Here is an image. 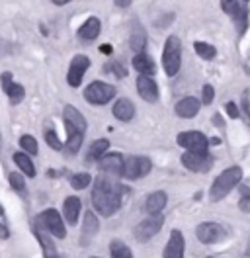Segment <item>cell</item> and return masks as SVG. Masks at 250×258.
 <instances>
[{
    "label": "cell",
    "instance_id": "1",
    "mask_svg": "<svg viewBox=\"0 0 250 258\" xmlns=\"http://www.w3.org/2000/svg\"><path fill=\"white\" fill-rule=\"evenodd\" d=\"M125 192L127 190L115 180V176H108V174L106 176H98L94 180L92 196H90L94 210L98 211L100 215H104V217L115 215L121 208Z\"/></svg>",
    "mask_w": 250,
    "mask_h": 258
},
{
    "label": "cell",
    "instance_id": "2",
    "mask_svg": "<svg viewBox=\"0 0 250 258\" xmlns=\"http://www.w3.org/2000/svg\"><path fill=\"white\" fill-rule=\"evenodd\" d=\"M242 180V168L240 166H229L225 168L213 182L211 190H209V200L211 202H221L223 198H227V194L233 192L234 188L240 184Z\"/></svg>",
    "mask_w": 250,
    "mask_h": 258
},
{
    "label": "cell",
    "instance_id": "3",
    "mask_svg": "<svg viewBox=\"0 0 250 258\" xmlns=\"http://www.w3.org/2000/svg\"><path fill=\"white\" fill-rule=\"evenodd\" d=\"M162 67L168 77H176L182 67V41L178 35H170L162 51Z\"/></svg>",
    "mask_w": 250,
    "mask_h": 258
},
{
    "label": "cell",
    "instance_id": "4",
    "mask_svg": "<svg viewBox=\"0 0 250 258\" xmlns=\"http://www.w3.org/2000/svg\"><path fill=\"white\" fill-rule=\"evenodd\" d=\"M113 96H115V86L102 81H94L84 90V100L88 104H94V106H104Z\"/></svg>",
    "mask_w": 250,
    "mask_h": 258
},
{
    "label": "cell",
    "instance_id": "5",
    "mask_svg": "<svg viewBox=\"0 0 250 258\" xmlns=\"http://www.w3.org/2000/svg\"><path fill=\"white\" fill-rule=\"evenodd\" d=\"M153 168V162L147 157H129L123 162V172L121 178L127 180H137V178H145Z\"/></svg>",
    "mask_w": 250,
    "mask_h": 258
},
{
    "label": "cell",
    "instance_id": "6",
    "mask_svg": "<svg viewBox=\"0 0 250 258\" xmlns=\"http://www.w3.org/2000/svg\"><path fill=\"white\" fill-rule=\"evenodd\" d=\"M178 145L190 153H207L209 151V139L200 131H184L176 137Z\"/></svg>",
    "mask_w": 250,
    "mask_h": 258
},
{
    "label": "cell",
    "instance_id": "7",
    "mask_svg": "<svg viewBox=\"0 0 250 258\" xmlns=\"http://www.w3.org/2000/svg\"><path fill=\"white\" fill-rule=\"evenodd\" d=\"M196 235H198L200 242H203V244H213V242L223 241L227 237V229L215 223V221H203L196 229Z\"/></svg>",
    "mask_w": 250,
    "mask_h": 258
},
{
    "label": "cell",
    "instance_id": "8",
    "mask_svg": "<svg viewBox=\"0 0 250 258\" xmlns=\"http://www.w3.org/2000/svg\"><path fill=\"white\" fill-rule=\"evenodd\" d=\"M182 164L192 172H209L213 168V157L209 153H190L182 155Z\"/></svg>",
    "mask_w": 250,
    "mask_h": 258
},
{
    "label": "cell",
    "instance_id": "9",
    "mask_svg": "<svg viewBox=\"0 0 250 258\" xmlns=\"http://www.w3.org/2000/svg\"><path fill=\"white\" fill-rule=\"evenodd\" d=\"M162 225H164V217L160 213L158 215H151V217H147L145 221H141L139 225L135 227V239L141 242L151 241L156 233L162 229Z\"/></svg>",
    "mask_w": 250,
    "mask_h": 258
},
{
    "label": "cell",
    "instance_id": "10",
    "mask_svg": "<svg viewBox=\"0 0 250 258\" xmlns=\"http://www.w3.org/2000/svg\"><path fill=\"white\" fill-rule=\"evenodd\" d=\"M37 219L43 223V227L55 239H65L67 237V229H65V223H62V217L57 210L43 211L41 215H37Z\"/></svg>",
    "mask_w": 250,
    "mask_h": 258
},
{
    "label": "cell",
    "instance_id": "11",
    "mask_svg": "<svg viewBox=\"0 0 250 258\" xmlns=\"http://www.w3.org/2000/svg\"><path fill=\"white\" fill-rule=\"evenodd\" d=\"M88 67H90V59H88L86 55H77V57L71 61V67H69V75H67L69 86L78 88V86L82 84V79H84Z\"/></svg>",
    "mask_w": 250,
    "mask_h": 258
},
{
    "label": "cell",
    "instance_id": "12",
    "mask_svg": "<svg viewBox=\"0 0 250 258\" xmlns=\"http://www.w3.org/2000/svg\"><path fill=\"white\" fill-rule=\"evenodd\" d=\"M123 155H119V153H106L100 161H98V166H100V170L104 172V174H108V176H121V172H123Z\"/></svg>",
    "mask_w": 250,
    "mask_h": 258
},
{
    "label": "cell",
    "instance_id": "13",
    "mask_svg": "<svg viewBox=\"0 0 250 258\" xmlns=\"http://www.w3.org/2000/svg\"><path fill=\"white\" fill-rule=\"evenodd\" d=\"M33 235H35V239L39 241V244H41V250H43V256L45 258H57V248H55V242L49 239V231H47L45 227H43V223L35 217V221H33Z\"/></svg>",
    "mask_w": 250,
    "mask_h": 258
},
{
    "label": "cell",
    "instance_id": "14",
    "mask_svg": "<svg viewBox=\"0 0 250 258\" xmlns=\"http://www.w3.org/2000/svg\"><path fill=\"white\" fill-rule=\"evenodd\" d=\"M184 250H186L184 235H182V231L174 229L170 233V239L166 242V246H164L162 258H184Z\"/></svg>",
    "mask_w": 250,
    "mask_h": 258
},
{
    "label": "cell",
    "instance_id": "15",
    "mask_svg": "<svg viewBox=\"0 0 250 258\" xmlns=\"http://www.w3.org/2000/svg\"><path fill=\"white\" fill-rule=\"evenodd\" d=\"M0 82H2V90L6 92V96L10 98V104H20V102L24 100L26 90H24V86H22V84L14 82V79H12V75H10V73H2Z\"/></svg>",
    "mask_w": 250,
    "mask_h": 258
},
{
    "label": "cell",
    "instance_id": "16",
    "mask_svg": "<svg viewBox=\"0 0 250 258\" xmlns=\"http://www.w3.org/2000/svg\"><path fill=\"white\" fill-rule=\"evenodd\" d=\"M137 92H139V96L145 100V102H156L158 100V86H156V82L151 79V77H147V75H139V79H137Z\"/></svg>",
    "mask_w": 250,
    "mask_h": 258
},
{
    "label": "cell",
    "instance_id": "17",
    "mask_svg": "<svg viewBox=\"0 0 250 258\" xmlns=\"http://www.w3.org/2000/svg\"><path fill=\"white\" fill-rule=\"evenodd\" d=\"M200 106H202V102L198 100V98L194 96H186L182 98L178 104H176V115L178 117H184V119H192V117H196L198 112H200Z\"/></svg>",
    "mask_w": 250,
    "mask_h": 258
},
{
    "label": "cell",
    "instance_id": "18",
    "mask_svg": "<svg viewBox=\"0 0 250 258\" xmlns=\"http://www.w3.org/2000/svg\"><path fill=\"white\" fill-rule=\"evenodd\" d=\"M65 127H67V141L62 145V151H67L69 155H75V153H78V149L84 141V131L73 127L69 123H65Z\"/></svg>",
    "mask_w": 250,
    "mask_h": 258
},
{
    "label": "cell",
    "instance_id": "19",
    "mask_svg": "<svg viewBox=\"0 0 250 258\" xmlns=\"http://www.w3.org/2000/svg\"><path fill=\"white\" fill-rule=\"evenodd\" d=\"M129 45H131L133 51H137V53H143L145 47H147V32H145V28L141 26V22H137V20H133V24H131Z\"/></svg>",
    "mask_w": 250,
    "mask_h": 258
},
{
    "label": "cell",
    "instance_id": "20",
    "mask_svg": "<svg viewBox=\"0 0 250 258\" xmlns=\"http://www.w3.org/2000/svg\"><path fill=\"white\" fill-rule=\"evenodd\" d=\"M111 113H113V117L119 119V121H129V119H133V115H135V106H133L131 100L119 98V100L113 104Z\"/></svg>",
    "mask_w": 250,
    "mask_h": 258
},
{
    "label": "cell",
    "instance_id": "21",
    "mask_svg": "<svg viewBox=\"0 0 250 258\" xmlns=\"http://www.w3.org/2000/svg\"><path fill=\"white\" fill-rule=\"evenodd\" d=\"M80 210H82V202L78 200L77 196H69V198L65 200V204H62V215H65V219H67L71 225H77Z\"/></svg>",
    "mask_w": 250,
    "mask_h": 258
},
{
    "label": "cell",
    "instance_id": "22",
    "mask_svg": "<svg viewBox=\"0 0 250 258\" xmlns=\"http://www.w3.org/2000/svg\"><path fill=\"white\" fill-rule=\"evenodd\" d=\"M62 119H65V123H69V125H73V127H77V129H80V131H84V133H86V127H88L86 117L78 112L75 106H67V108H65V112H62Z\"/></svg>",
    "mask_w": 250,
    "mask_h": 258
},
{
    "label": "cell",
    "instance_id": "23",
    "mask_svg": "<svg viewBox=\"0 0 250 258\" xmlns=\"http://www.w3.org/2000/svg\"><path fill=\"white\" fill-rule=\"evenodd\" d=\"M166 202H168V196L164 192H153L149 198H147V202H145V210L149 211L151 215H158L160 211L166 208Z\"/></svg>",
    "mask_w": 250,
    "mask_h": 258
},
{
    "label": "cell",
    "instance_id": "24",
    "mask_svg": "<svg viewBox=\"0 0 250 258\" xmlns=\"http://www.w3.org/2000/svg\"><path fill=\"white\" fill-rule=\"evenodd\" d=\"M100 30H102V24L98 18H88L80 28H78V37L86 39V41H92L100 35Z\"/></svg>",
    "mask_w": 250,
    "mask_h": 258
},
{
    "label": "cell",
    "instance_id": "25",
    "mask_svg": "<svg viewBox=\"0 0 250 258\" xmlns=\"http://www.w3.org/2000/svg\"><path fill=\"white\" fill-rule=\"evenodd\" d=\"M133 69H135L139 75H147V77H151V75H155L156 64H155V61L147 55V53H137V55L133 57Z\"/></svg>",
    "mask_w": 250,
    "mask_h": 258
},
{
    "label": "cell",
    "instance_id": "26",
    "mask_svg": "<svg viewBox=\"0 0 250 258\" xmlns=\"http://www.w3.org/2000/svg\"><path fill=\"white\" fill-rule=\"evenodd\" d=\"M231 18H233L234 26H236L238 35H242V33L248 30V8H246V4L240 2V4L236 6V10L231 14Z\"/></svg>",
    "mask_w": 250,
    "mask_h": 258
},
{
    "label": "cell",
    "instance_id": "27",
    "mask_svg": "<svg viewBox=\"0 0 250 258\" xmlns=\"http://www.w3.org/2000/svg\"><path fill=\"white\" fill-rule=\"evenodd\" d=\"M14 162H16V166H18L26 176H31V178L35 176V166H33V162H31L30 155H26V153H16Z\"/></svg>",
    "mask_w": 250,
    "mask_h": 258
},
{
    "label": "cell",
    "instance_id": "28",
    "mask_svg": "<svg viewBox=\"0 0 250 258\" xmlns=\"http://www.w3.org/2000/svg\"><path fill=\"white\" fill-rule=\"evenodd\" d=\"M109 149V141L108 139H98V141H94L92 147H90V151H88V161L94 162V161H100L106 153H108Z\"/></svg>",
    "mask_w": 250,
    "mask_h": 258
},
{
    "label": "cell",
    "instance_id": "29",
    "mask_svg": "<svg viewBox=\"0 0 250 258\" xmlns=\"http://www.w3.org/2000/svg\"><path fill=\"white\" fill-rule=\"evenodd\" d=\"M109 254H111V258H133L131 248L121 241H111V244H109Z\"/></svg>",
    "mask_w": 250,
    "mask_h": 258
},
{
    "label": "cell",
    "instance_id": "30",
    "mask_svg": "<svg viewBox=\"0 0 250 258\" xmlns=\"http://www.w3.org/2000/svg\"><path fill=\"white\" fill-rule=\"evenodd\" d=\"M98 217L94 215V211H88L86 215H84V223H82V233H84V237H92L98 233Z\"/></svg>",
    "mask_w": 250,
    "mask_h": 258
},
{
    "label": "cell",
    "instance_id": "31",
    "mask_svg": "<svg viewBox=\"0 0 250 258\" xmlns=\"http://www.w3.org/2000/svg\"><path fill=\"white\" fill-rule=\"evenodd\" d=\"M194 49H196V53L205 59V61H211V59H215V55H217V49L213 47V45H209V43H205V41H196L194 43Z\"/></svg>",
    "mask_w": 250,
    "mask_h": 258
},
{
    "label": "cell",
    "instance_id": "32",
    "mask_svg": "<svg viewBox=\"0 0 250 258\" xmlns=\"http://www.w3.org/2000/svg\"><path fill=\"white\" fill-rule=\"evenodd\" d=\"M92 184V176L88 174V172H78L75 176L71 178V186L75 188V190H84V188H88Z\"/></svg>",
    "mask_w": 250,
    "mask_h": 258
},
{
    "label": "cell",
    "instance_id": "33",
    "mask_svg": "<svg viewBox=\"0 0 250 258\" xmlns=\"http://www.w3.org/2000/svg\"><path fill=\"white\" fill-rule=\"evenodd\" d=\"M20 145H22V149H24L28 155H37V153H39L37 141H35V137H31V135H22V137H20Z\"/></svg>",
    "mask_w": 250,
    "mask_h": 258
},
{
    "label": "cell",
    "instance_id": "34",
    "mask_svg": "<svg viewBox=\"0 0 250 258\" xmlns=\"http://www.w3.org/2000/svg\"><path fill=\"white\" fill-rule=\"evenodd\" d=\"M45 141H47V145L51 147L53 151H62L61 139L57 137V133H55V129H53V127L45 129Z\"/></svg>",
    "mask_w": 250,
    "mask_h": 258
},
{
    "label": "cell",
    "instance_id": "35",
    "mask_svg": "<svg viewBox=\"0 0 250 258\" xmlns=\"http://www.w3.org/2000/svg\"><path fill=\"white\" fill-rule=\"evenodd\" d=\"M8 182H10V186L14 188L16 192L20 194H26V180L22 174H18V172H12L10 176H8Z\"/></svg>",
    "mask_w": 250,
    "mask_h": 258
},
{
    "label": "cell",
    "instance_id": "36",
    "mask_svg": "<svg viewBox=\"0 0 250 258\" xmlns=\"http://www.w3.org/2000/svg\"><path fill=\"white\" fill-rule=\"evenodd\" d=\"M104 71H106V73H113L117 79H125V77H127L125 67H121L119 63H108L106 67H104Z\"/></svg>",
    "mask_w": 250,
    "mask_h": 258
},
{
    "label": "cell",
    "instance_id": "37",
    "mask_svg": "<svg viewBox=\"0 0 250 258\" xmlns=\"http://www.w3.org/2000/svg\"><path fill=\"white\" fill-rule=\"evenodd\" d=\"M213 98H215V88H213L211 84H205L202 88V104L209 106V104L213 102Z\"/></svg>",
    "mask_w": 250,
    "mask_h": 258
},
{
    "label": "cell",
    "instance_id": "38",
    "mask_svg": "<svg viewBox=\"0 0 250 258\" xmlns=\"http://www.w3.org/2000/svg\"><path fill=\"white\" fill-rule=\"evenodd\" d=\"M240 108H242V115L246 117V121L250 123V90H244V92H242Z\"/></svg>",
    "mask_w": 250,
    "mask_h": 258
},
{
    "label": "cell",
    "instance_id": "39",
    "mask_svg": "<svg viewBox=\"0 0 250 258\" xmlns=\"http://www.w3.org/2000/svg\"><path fill=\"white\" fill-rule=\"evenodd\" d=\"M225 110L229 113V117H233V119H236V117L240 115V112H238V108H236L234 102H227V104H225Z\"/></svg>",
    "mask_w": 250,
    "mask_h": 258
},
{
    "label": "cell",
    "instance_id": "40",
    "mask_svg": "<svg viewBox=\"0 0 250 258\" xmlns=\"http://www.w3.org/2000/svg\"><path fill=\"white\" fill-rule=\"evenodd\" d=\"M238 208H240L242 211H246V213H250V198H240Z\"/></svg>",
    "mask_w": 250,
    "mask_h": 258
},
{
    "label": "cell",
    "instance_id": "41",
    "mask_svg": "<svg viewBox=\"0 0 250 258\" xmlns=\"http://www.w3.org/2000/svg\"><path fill=\"white\" fill-rule=\"evenodd\" d=\"M8 237H10V231L6 229L4 223H0V239H8Z\"/></svg>",
    "mask_w": 250,
    "mask_h": 258
},
{
    "label": "cell",
    "instance_id": "42",
    "mask_svg": "<svg viewBox=\"0 0 250 258\" xmlns=\"http://www.w3.org/2000/svg\"><path fill=\"white\" fill-rule=\"evenodd\" d=\"M100 51H102L104 55H111V53H113V47H111V45H108V43H106V45H100Z\"/></svg>",
    "mask_w": 250,
    "mask_h": 258
},
{
    "label": "cell",
    "instance_id": "43",
    "mask_svg": "<svg viewBox=\"0 0 250 258\" xmlns=\"http://www.w3.org/2000/svg\"><path fill=\"white\" fill-rule=\"evenodd\" d=\"M115 2V6H119V8H127L129 4H131V0H113Z\"/></svg>",
    "mask_w": 250,
    "mask_h": 258
},
{
    "label": "cell",
    "instance_id": "44",
    "mask_svg": "<svg viewBox=\"0 0 250 258\" xmlns=\"http://www.w3.org/2000/svg\"><path fill=\"white\" fill-rule=\"evenodd\" d=\"M240 198H250V188H248V186H240Z\"/></svg>",
    "mask_w": 250,
    "mask_h": 258
},
{
    "label": "cell",
    "instance_id": "45",
    "mask_svg": "<svg viewBox=\"0 0 250 258\" xmlns=\"http://www.w3.org/2000/svg\"><path fill=\"white\" fill-rule=\"evenodd\" d=\"M67 2H71V0H53V4H57V6H62V4H67Z\"/></svg>",
    "mask_w": 250,
    "mask_h": 258
},
{
    "label": "cell",
    "instance_id": "46",
    "mask_svg": "<svg viewBox=\"0 0 250 258\" xmlns=\"http://www.w3.org/2000/svg\"><path fill=\"white\" fill-rule=\"evenodd\" d=\"M246 256L250 258V241H248V246H246Z\"/></svg>",
    "mask_w": 250,
    "mask_h": 258
},
{
    "label": "cell",
    "instance_id": "47",
    "mask_svg": "<svg viewBox=\"0 0 250 258\" xmlns=\"http://www.w3.org/2000/svg\"><path fill=\"white\" fill-rule=\"evenodd\" d=\"M2 213H4V210H2V206H0V215H2Z\"/></svg>",
    "mask_w": 250,
    "mask_h": 258
},
{
    "label": "cell",
    "instance_id": "48",
    "mask_svg": "<svg viewBox=\"0 0 250 258\" xmlns=\"http://www.w3.org/2000/svg\"><path fill=\"white\" fill-rule=\"evenodd\" d=\"M242 2H248V0H242Z\"/></svg>",
    "mask_w": 250,
    "mask_h": 258
},
{
    "label": "cell",
    "instance_id": "49",
    "mask_svg": "<svg viewBox=\"0 0 250 258\" xmlns=\"http://www.w3.org/2000/svg\"><path fill=\"white\" fill-rule=\"evenodd\" d=\"M57 258H61V256H57Z\"/></svg>",
    "mask_w": 250,
    "mask_h": 258
},
{
    "label": "cell",
    "instance_id": "50",
    "mask_svg": "<svg viewBox=\"0 0 250 258\" xmlns=\"http://www.w3.org/2000/svg\"><path fill=\"white\" fill-rule=\"evenodd\" d=\"M209 258H211V256H209Z\"/></svg>",
    "mask_w": 250,
    "mask_h": 258
}]
</instances>
